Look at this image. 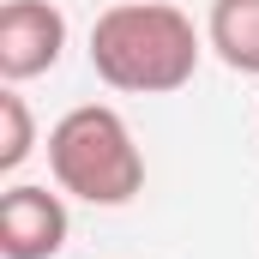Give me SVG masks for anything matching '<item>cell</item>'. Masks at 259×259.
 <instances>
[{"instance_id": "1", "label": "cell", "mask_w": 259, "mask_h": 259, "mask_svg": "<svg viewBox=\"0 0 259 259\" xmlns=\"http://www.w3.org/2000/svg\"><path fill=\"white\" fill-rule=\"evenodd\" d=\"M199 30L169 0H121L91 24V72L127 97H169L199 72Z\"/></svg>"}, {"instance_id": "2", "label": "cell", "mask_w": 259, "mask_h": 259, "mask_svg": "<svg viewBox=\"0 0 259 259\" xmlns=\"http://www.w3.org/2000/svg\"><path fill=\"white\" fill-rule=\"evenodd\" d=\"M49 175L55 187L84 205H127L145 187V151L121 109L78 103L49 127Z\"/></svg>"}, {"instance_id": "3", "label": "cell", "mask_w": 259, "mask_h": 259, "mask_svg": "<svg viewBox=\"0 0 259 259\" xmlns=\"http://www.w3.org/2000/svg\"><path fill=\"white\" fill-rule=\"evenodd\" d=\"M66 49V12L55 0H6L0 6V78L24 84L61 61Z\"/></svg>"}, {"instance_id": "4", "label": "cell", "mask_w": 259, "mask_h": 259, "mask_svg": "<svg viewBox=\"0 0 259 259\" xmlns=\"http://www.w3.org/2000/svg\"><path fill=\"white\" fill-rule=\"evenodd\" d=\"M66 199L49 187H6L0 193V259H55L66 247Z\"/></svg>"}, {"instance_id": "5", "label": "cell", "mask_w": 259, "mask_h": 259, "mask_svg": "<svg viewBox=\"0 0 259 259\" xmlns=\"http://www.w3.org/2000/svg\"><path fill=\"white\" fill-rule=\"evenodd\" d=\"M205 42L217 49V61L229 72L259 78V0H211Z\"/></svg>"}, {"instance_id": "6", "label": "cell", "mask_w": 259, "mask_h": 259, "mask_svg": "<svg viewBox=\"0 0 259 259\" xmlns=\"http://www.w3.org/2000/svg\"><path fill=\"white\" fill-rule=\"evenodd\" d=\"M36 151V121H30V103L18 91H0V175L24 169V157Z\"/></svg>"}]
</instances>
